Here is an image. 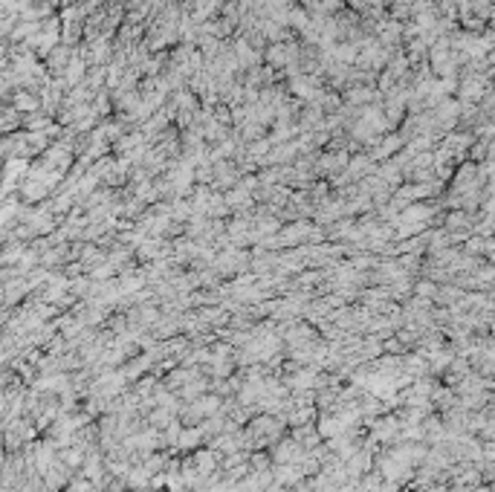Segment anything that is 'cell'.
Instances as JSON below:
<instances>
[{
  "instance_id": "cell-1",
  "label": "cell",
  "mask_w": 495,
  "mask_h": 492,
  "mask_svg": "<svg viewBox=\"0 0 495 492\" xmlns=\"http://www.w3.org/2000/svg\"><path fill=\"white\" fill-rule=\"evenodd\" d=\"M304 455H308V449H301L293 437H278L272 446H270V460L275 466H281V463H298Z\"/></svg>"
},
{
  "instance_id": "cell-6",
  "label": "cell",
  "mask_w": 495,
  "mask_h": 492,
  "mask_svg": "<svg viewBox=\"0 0 495 492\" xmlns=\"http://www.w3.org/2000/svg\"><path fill=\"white\" fill-rule=\"evenodd\" d=\"M73 50H76V46L58 44L55 50L44 58V61H46V73H55V76H61V73H64V67H67V61H70V55H73Z\"/></svg>"
},
{
  "instance_id": "cell-5",
  "label": "cell",
  "mask_w": 495,
  "mask_h": 492,
  "mask_svg": "<svg viewBox=\"0 0 495 492\" xmlns=\"http://www.w3.org/2000/svg\"><path fill=\"white\" fill-rule=\"evenodd\" d=\"M290 437L298 443L301 449H308V452L322 443V434H319V429H316V420H313V423H304V426H293Z\"/></svg>"
},
{
  "instance_id": "cell-3",
  "label": "cell",
  "mask_w": 495,
  "mask_h": 492,
  "mask_svg": "<svg viewBox=\"0 0 495 492\" xmlns=\"http://www.w3.org/2000/svg\"><path fill=\"white\" fill-rule=\"evenodd\" d=\"M200 446H206V434H203L200 426L180 429L177 443H174V449H177V452H194V449H200Z\"/></svg>"
},
{
  "instance_id": "cell-7",
  "label": "cell",
  "mask_w": 495,
  "mask_h": 492,
  "mask_svg": "<svg viewBox=\"0 0 495 492\" xmlns=\"http://www.w3.org/2000/svg\"><path fill=\"white\" fill-rule=\"evenodd\" d=\"M50 192H53L50 185H46L44 180H35V177H27V180H23V185H20V197L27 200V203H41Z\"/></svg>"
},
{
  "instance_id": "cell-8",
  "label": "cell",
  "mask_w": 495,
  "mask_h": 492,
  "mask_svg": "<svg viewBox=\"0 0 495 492\" xmlns=\"http://www.w3.org/2000/svg\"><path fill=\"white\" fill-rule=\"evenodd\" d=\"M12 107L18 110V113H38L41 110V99L35 96V93H29V90H23V87H18L15 93H12Z\"/></svg>"
},
{
  "instance_id": "cell-4",
  "label": "cell",
  "mask_w": 495,
  "mask_h": 492,
  "mask_svg": "<svg viewBox=\"0 0 495 492\" xmlns=\"http://www.w3.org/2000/svg\"><path fill=\"white\" fill-rule=\"evenodd\" d=\"M218 460H220V455H218V452L203 449V446L192 452V463H194V470H197V475H200V478H209L211 472H218Z\"/></svg>"
},
{
  "instance_id": "cell-2",
  "label": "cell",
  "mask_w": 495,
  "mask_h": 492,
  "mask_svg": "<svg viewBox=\"0 0 495 492\" xmlns=\"http://www.w3.org/2000/svg\"><path fill=\"white\" fill-rule=\"evenodd\" d=\"M403 151V139H400V133H383L380 136V142H376L374 148H371V154H368V159L371 162H385V159H391L394 154H400Z\"/></svg>"
}]
</instances>
